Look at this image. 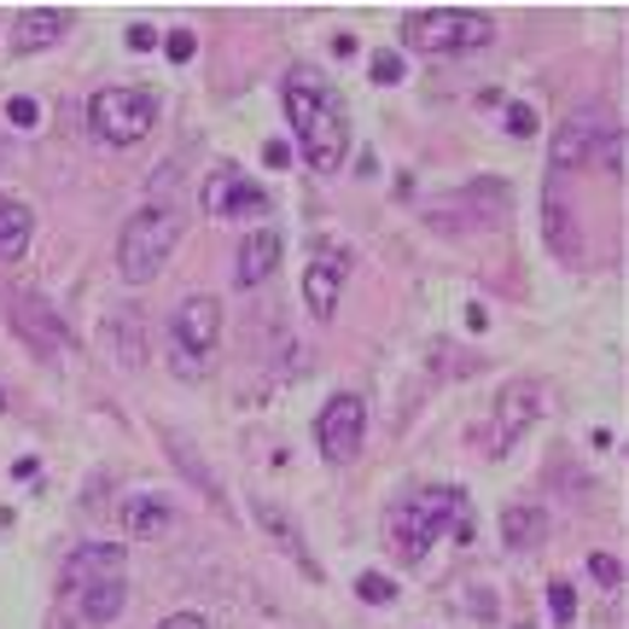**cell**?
Here are the masks:
<instances>
[{
	"mask_svg": "<svg viewBox=\"0 0 629 629\" xmlns=\"http://www.w3.org/2000/svg\"><path fill=\"white\" fill-rule=\"evenodd\" d=\"M606 111H577V117H565L560 123V134H554V181L565 175V170H588L595 164V152H600V140H606Z\"/></svg>",
	"mask_w": 629,
	"mask_h": 629,
	"instance_id": "9",
	"label": "cell"
},
{
	"mask_svg": "<svg viewBox=\"0 0 629 629\" xmlns=\"http://www.w3.org/2000/svg\"><path fill=\"white\" fill-rule=\"evenodd\" d=\"M181 246V216L175 205H147L123 221V234H117V274L129 280V286H147L158 280V269L175 257Z\"/></svg>",
	"mask_w": 629,
	"mask_h": 629,
	"instance_id": "3",
	"label": "cell"
},
{
	"mask_svg": "<svg viewBox=\"0 0 629 629\" xmlns=\"http://www.w3.org/2000/svg\"><path fill=\"white\" fill-rule=\"evenodd\" d=\"M12 327L35 344V356H58V350H71V333L58 327L53 310H47V303H35V297H18V303H12Z\"/></svg>",
	"mask_w": 629,
	"mask_h": 629,
	"instance_id": "14",
	"label": "cell"
},
{
	"mask_svg": "<svg viewBox=\"0 0 629 629\" xmlns=\"http://www.w3.org/2000/svg\"><path fill=\"white\" fill-rule=\"evenodd\" d=\"M129 47H134V53L158 47V30H152V24H129Z\"/></svg>",
	"mask_w": 629,
	"mask_h": 629,
	"instance_id": "30",
	"label": "cell"
},
{
	"mask_svg": "<svg viewBox=\"0 0 629 629\" xmlns=\"http://www.w3.org/2000/svg\"><path fill=\"white\" fill-rule=\"evenodd\" d=\"M123 542H83L76 554L65 560V595H83V588H94V583H117L123 577Z\"/></svg>",
	"mask_w": 629,
	"mask_h": 629,
	"instance_id": "11",
	"label": "cell"
},
{
	"mask_svg": "<svg viewBox=\"0 0 629 629\" xmlns=\"http://www.w3.org/2000/svg\"><path fill=\"white\" fill-rule=\"evenodd\" d=\"M507 129H513V134H536V111L531 106H507Z\"/></svg>",
	"mask_w": 629,
	"mask_h": 629,
	"instance_id": "29",
	"label": "cell"
},
{
	"mask_svg": "<svg viewBox=\"0 0 629 629\" xmlns=\"http://www.w3.org/2000/svg\"><path fill=\"white\" fill-rule=\"evenodd\" d=\"M216 344H221V303L210 292H193V297H181V310L170 321V350H175V373L181 379H198L210 368V356H216Z\"/></svg>",
	"mask_w": 629,
	"mask_h": 629,
	"instance_id": "6",
	"label": "cell"
},
{
	"mask_svg": "<svg viewBox=\"0 0 629 629\" xmlns=\"http://www.w3.org/2000/svg\"><path fill=\"white\" fill-rule=\"evenodd\" d=\"M391 542H397V554L402 560H425L432 554V542L437 536H473L466 531V496L460 490H414V496H402L397 507H391Z\"/></svg>",
	"mask_w": 629,
	"mask_h": 629,
	"instance_id": "2",
	"label": "cell"
},
{
	"mask_svg": "<svg viewBox=\"0 0 629 629\" xmlns=\"http://www.w3.org/2000/svg\"><path fill=\"white\" fill-rule=\"evenodd\" d=\"M542 228H547V246H554L560 257H583V234H577V221H572V205H565L560 181L542 193Z\"/></svg>",
	"mask_w": 629,
	"mask_h": 629,
	"instance_id": "17",
	"label": "cell"
},
{
	"mask_svg": "<svg viewBox=\"0 0 629 629\" xmlns=\"http://www.w3.org/2000/svg\"><path fill=\"white\" fill-rule=\"evenodd\" d=\"M588 572H595V577H600V583H612V588H618V583H623V565H618V560H612V554H595V560H588Z\"/></svg>",
	"mask_w": 629,
	"mask_h": 629,
	"instance_id": "28",
	"label": "cell"
},
{
	"mask_svg": "<svg viewBox=\"0 0 629 629\" xmlns=\"http://www.w3.org/2000/svg\"><path fill=\"white\" fill-rule=\"evenodd\" d=\"M152 123H158L152 88L117 83V88H99L88 99V129H94V140H106V147H134V140L152 134Z\"/></svg>",
	"mask_w": 629,
	"mask_h": 629,
	"instance_id": "5",
	"label": "cell"
},
{
	"mask_svg": "<svg viewBox=\"0 0 629 629\" xmlns=\"http://www.w3.org/2000/svg\"><path fill=\"white\" fill-rule=\"evenodd\" d=\"M251 519L262 524V531H269V542H280V547H286V554L303 565V572H310V577H321V565L310 560V547H303V531L292 524V513H286V507H280V501H269V496H257V501H251Z\"/></svg>",
	"mask_w": 629,
	"mask_h": 629,
	"instance_id": "16",
	"label": "cell"
},
{
	"mask_svg": "<svg viewBox=\"0 0 629 629\" xmlns=\"http://www.w3.org/2000/svg\"><path fill=\"white\" fill-rule=\"evenodd\" d=\"M158 629H210L205 618H198V612H170L164 623H158Z\"/></svg>",
	"mask_w": 629,
	"mask_h": 629,
	"instance_id": "31",
	"label": "cell"
},
{
	"mask_svg": "<svg viewBox=\"0 0 629 629\" xmlns=\"http://www.w3.org/2000/svg\"><path fill=\"white\" fill-rule=\"evenodd\" d=\"M542 414V384L536 379H519V384H507L501 402H496V425H490V455H507L513 443L536 425Z\"/></svg>",
	"mask_w": 629,
	"mask_h": 629,
	"instance_id": "8",
	"label": "cell"
},
{
	"mask_svg": "<svg viewBox=\"0 0 629 629\" xmlns=\"http://www.w3.org/2000/svg\"><path fill=\"white\" fill-rule=\"evenodd\" d=\"M71 30V12H53V7H30L18 12L12 24V53H42V47H58Z\"/></svg>",
	"mask_w": 629,
	"mask_h": 629,
	"instance_id": "15",
	"label": "cell"
},
{
	"mask_svg": "<svg viewBox=\"0 0 629 629\" xmlns=\"http://www.w3.org/2000/svg\"><path fill=\"white\" fill-rule=\"evenodd\" d=\"M356 595L368 600V606H384V600L397 595V583L384 577V572H361V577H356Z\"/></svg>",
	"mask_w": 629,
	"mask_h": 629,
	"instance_id": "24",
	"label": "cell"
},
{
	"mask_svg": "<svg viewBox=\"0 0 629 629\" xmlns=\"http://www.w3.org/2000/svg\"><path fill=\"white\" fill-rule=\"evenodd\" d=\"M7 117H12V129H35V117H42V106H35L30 94H18V99H7Z\"/></svg>",
	"mask_w": 629,
	"mask_h": 629,
	"instance_id": "25",
	"label": "cell"
},
{
	"mask_svg": "<svg viewBox=\"0 0 629 629\" xmlns=\"http://www.w3.org/2000/svg\"><path fill=\"white\" fill-rule=\"evenodd\" d=\"M595 158H600V164L612 170V175H623V170H629V140H623L618 129H606V140H600V152H595Z\"/></svg>",
	"mask_w": 629,
	"mask_h": 629,
	"instance_id": "23",
	"label": "cell"
},
{
	"mask_svg": "<svg viewBox=\"0 0 629 629\" xmlns=\"http://www.w3.org/2000/svg\"><path fill=\"white\" fill-rule=\"evenodd\" d=\"M547 612H554V623H572L577 618V588L572 583H547Z\"/></svg>",
	"mask_w": 629,
	"mask_h": 629,
	"instance_id": "22",
	"label": "cell"
},
{
	"mask_svg": "<svg viewBox=\"0 0 629 629\" xmlns=\"http://www.w3.org/2000/svg\"><path fill=\"white\" fill-rule=\"evenodd\" d=\"M280 234L274 228H257V234H246V246H239V257H234V286H262L274 269H280Z\"/></svg>",
	"mask_w": 629,
	"mask_h": 629,
	"instance_id": "13",
	"label": "cell"
},
{
	"mask_svg": "<svg viewBox=\"0 0 629 629\" xmlns=\"http://www.w3.org/2000/svg\"><path fill=\"white\" fill-rule=\"evenodd\" d=\"M170 524H175L170 501H158V496H129V501H123V531H129L134 542H152V536H164Z\"/></svg>",
	"mask_w": 629,
	"mask_h": 629,
	"instance_id": "18",
	"label": "cell"
},
{
	"mask_svg": "<svg viewBox=\"0 0 629 629\" xmlns=\"http://www.w3.org/2000/svg\"><path fill=\"white\" fill-rule=\"evenodd\" d=\"M344 269H350V257L338 246H321L310 274H303V303H310L315 321H333L338 315V297H344Z\"/></svg>",
	"mask_w": 629,
	"mask_h": 629,
	"instance_id": "10",
	"label": "cell"
},
{
	"mask_svg": "<svg viewBox=\"0 0 629 629\" xmlns=\"http://www.w3.org/2000/svg\"><path fill=\"white\" fill-rule=\"evenodd\" d=\"M205 210L221 216V221L262 216V210H269V193L251 187V175H239V170H216V175L205 181Z\"/></svg>",
	"mask_w": 629,
	"mask_h": 629,
	"instance_id": "12",
	"label": "cell"
},
{
	"mask_svg": "<svg viewBox=\"0 0 629 629\" xmlns=\"http://www.w3.org/2000/svg\"><path fill=\"white\" fill-rule=\"evenodd\" d=\"M315 437H321V455H327L333 466L356 460L361 455V437H368V402H361L356 391H338L327 409H321Z\"/></svg>",
	"mask_w": 629,
	"mask_h": 629,
	"instance_id": "7",
	"label": "cell"
},
{
	"mask_svg": "<svg viewBox=\"0 0 629 629\" xmlns=\"http://www.w3.org/2000/svg\"><path fill=\"white\" fill-rule=\"evenodd\" d=\"M280 94H286V117L297 129L303 164L321 170V175H338L344 152H350V123H344L338 88L315 65H297V71H286V88H280Z\"/></svg>",
	"mask_w": 629,
	"mask_h": 629,
	"instance_id": "1",
	"label": "cell"
},
{
	"mask_svg": "<svg viewBox=\"0 0 629 629\" xmlns=\"http://www.w3.org/2000/svg\"><path fill=\"white\" fill-rule=\"evenodd\" d=\"M501 536H507V547H536L542 536H547V513L542 507H507L501 513Z\"/></svg>",
	"mask_w": 629,
	"mask_h": 629,
	"instance_id": "21",
	"label": "cell"
},
{
	"mask_svg": "<svg viewBox=\"0 0 629 629\" xmlns=\"http://www.w3.org/2000/svg\"><path fill=\"white\" fill-rule=\"evenodd\" d=\"M30 234H35V216L24 198H0V257L18 262L30 251Z\"/></svg>",
	"mask_w": 629,
	"mask_h": 629,
	"instance_id": "19",
	"label": "cell"
},
{
	"mask_svg": "<svg viewBox=\"0 0 629 629\" xmlns=\"http://www.w3.org/2000/svg\"><path fill=\"white\" fill-rule=\"evenodd\" d=\"M402 42L425 58H455V53H478L496 42L490 12H466V7H425L402 18Z\"/></svg>",
	"mask_w": 629,
	"mask_h": 629,
	"instance_id": "4",
	"label": "cell"
},
{
	"mask_svg": "<svg viewBox=\"0 0 629 629\" xmlns=\"http://www.w3.org/2000/svg\"><path fill=\"white\" fill-rule=\"evenodd\" d=\"M76 606H83L88 623H117V618H123V606H129V588H123V577H117V583H94V588L76 595Z\"/></svg>",
	"mask_w": 629,
	"mask_h": 629,
	"instance_id": "20",
	"label": "cell"
},
{
	"mask_svg": "<svg viewBox=\"0 0 629 629\" xmlns=\"http://www.w3.org/2000/svg\"><path fill=\"white\" fill-rule=\"evenodd\" d=\"M373 83H384V88L402 83V58L397 53H373Z\"/></svg>",
	"mask_w": 629,
	"mask_h": 629,
	"instance_id": "26",
	"label": "cell"
},
{
	"mask_svg": "<svg viewBox=\"0 0 629 629\" xmlns=\"http://www.w3.org/2000/svg\"><path fill=\"white\" fill-rule=\"evenodd\" d=\"M164 47H170L175 65H187V58L198 53V35H193V30H170V42H164Z\"/></svg>",
	"mask_w": 629,
	"mask_h": 629,
	"instance_id": "27",
	"label": "cell"
}]
</instances>
